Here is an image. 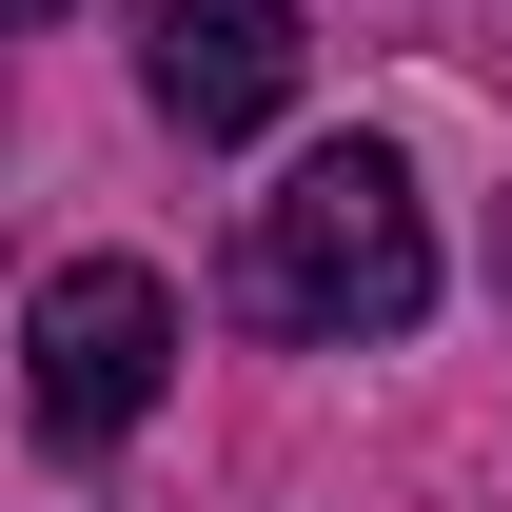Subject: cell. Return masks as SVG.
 <instances>
[{
	"label": "cell",
	"mask_w": 512,
	"mask_h": 512,
	"mask_svg": "<svg viewBox=\"0 0 512 512\" xmlns=\"http://www.w3.org/2000/svg\"><path fill=\"white\" fill-rule=\"evenodd\" d=\"M237 316H276V335H414L434 316V217H414V178H394L375 138H316L296 178L256 197Z\"/></svg>",
	"instance_id": "1"
},
{
	"label": "cell",
	"mask_w": 512,
	"mask_h": 512,
	"mask_svg": "<svg viewBox=\"0 0 512 512\" xmlns=\"http://www.w3.org/2000/svg\"><path fill=\"white\" fill-rule=\"evenodd\" d=\"M158 375H178V296H158L138 256H79V276H40L20 394H40V434H60V453H119L138 414H158Z\"/></svg>",
	"instance_id": "2"
},
{
	"label": "cell",
	"mask_w": 512,
	"mask_h": 512,
	"mask_svg": "<svg viewBox=\"0 0 512 512\" xmlns=\"http://www.w3.org/2000/svg\"><path fill=\"white\" fill-rule=\"evenodd\" d=\"M296 79H316L296 0H138V99H158L178 138H256Z\"/></svg>",
	"instance_id": "3"
},
{
	"label": "cell",
	"mask_w": 512,
	"mask_h": 512,
	"mask_svg": "<svg viewBox=\"0 0 512 512\" xmlns=\"http://www.w3.org/2000/svg\"><path fill=\"white\" fill-rule=\"evenodd\" d=\"M0 20H60V0H0Z\"/></svg>",
	"instance_id": "4"
}]
</instances>
